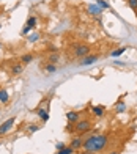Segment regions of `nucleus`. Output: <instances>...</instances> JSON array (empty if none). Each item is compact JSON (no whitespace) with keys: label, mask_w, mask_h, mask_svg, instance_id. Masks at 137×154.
<instances>
[{"label":"nucleus","mask_w":137,"mask_h":154,"mask_svg":"<svg viewBox=\"0 0 137 154\" xmlns=\"http://www.w3.org/2000/svg\"><path fill=\"white\" fill-rule=\"evenodd\" d=\"M107 145H109V135L93 134V135H88V138H84V142H82V149H84V152L99 154L107 148Z\"/></svg>","instance_id":"f257e3e1"},{"label":"nucleus","mask_w":137,"mask_h":154,"mask_svg":"<svg viewBox=\"0 0 137 154\" xmlns=\"http://www.w3.org/2000/svg\"><path fill=\"white\" fill-rule=\"evenodd\" d=\"M90 52H92V47L88 44H84V43L76 44L74 49H73V55L76 58H84V57H87V55H90Z\"/></svg>","instance_id":"f03ea898"},{"label":"nucleus","mask_w":137,"mask_h":154,"mask_svg":"<svg viewBox=\"0 0 137 154\" xmlns=\"http://www.w3.org/2000/svg\"><path fill=\"white\" fill-rule=\"evenodd\" d=\"M93 128V123L90 120H79L76 123V132H79V134H85V132L92 131Z\"/></svg>","instance_id":"7ed1b4c3"},{"label":"nucleus","mask_w":137,"mask_h":154,"mask_svg":"<svg viewBox=\"0 0 137 154\" xmlns=\"http://www.w3.org/2000/svg\"><path fill=\"white\" fill-rule=\"evenodd\" d=\"M14 123H16V116H13V118H10V120L3 121L2 124H0V135H5L6 132L14 126Z\"/></svg>","instance_id":"20e7f679"},{"label":"nucleus","mask_w":137,"mask_h":154,"mask_svg":"<svg viewBox=\"0 0 137 154\" xmlns=\"http://www.w3.org/2000/svg\"><path fill=\"white\" fill-rule=\"evenodd\" d=\"M98 60H99L98 55H87V57L80 58L79 66H88V65H93V63H96Z\"/></svg>","instance_id":"39448f33"},{"label":"nucleus","mask_w":137,"mask_h":154,"mask_svg":"<svg viewBox=\"0 0 137 154\" xmlns=\"http://www.w3.org/2000/svg\"><path fill=\"white\" fill-rule=\"evenodd\" d=\"M66 120H68V123H73V124H76L79 120H80V113L79 112H76V110H70V112H66Z\"/></svg>","instance_id":"423d86ee"},{"label":"nucleus","mask_w":137,"mask_h":154,"mask_svg":"<svg viewBox=\"0 0 137 154\" xmlns=\"http://www.w3.org/2000/svg\"><path fill=\"white\" fill-rule=\"evenodd\" d=\"M82 142H84V138L76 135V137H73L71 138V142H70V146L74 149V151H77V149H82Z\"/></svg>","instance_id":"0eeeda50"},{"label":"nucleus","mask_w":137,"mask_h":154,"mask_svg":"<svg viewBox=\"0 0 137 154\" xmlns=\"http://www.w3.org/2000/svg\"><path fill=\"white\" fill-rule=\"evenodd\" d=\"M36 112H38V116L41 118V121L43 123H47L49 121V112H47V109H36Z\"/></svg>","instance_id":"6e6552de"},{"label":"nucleus","mask_w":137,"mask_h":154,"mask_svg":"<svg viewBox=\"0 0 137 154\" xmlns=\"http://www.w3.org/2000/svg\"><path fill=\"white\" fill-rule=\"evenodd\" d=\"M92 113H93V116H96V118H102L104 113H106V110H104V107H101V106H95L92 109Z\"/></svg>","instance_id":"1a4fd4ad"},{"label":"nucleus","mask_w":137,"mask_h":154,"mask_svg":"<svg viewBox=\"0 0 137 154\" xmlns=\"http://www.w3.org/2000/svg\"><path fill=\"white\" fill-rule=\"evenodd\" d=\"M8 101H10L8 91H6L5 88H0V102H2V104H8Z\"/></svg>","instance_id":"9d476101"},{"label":"nucleus","mask_w":137,"mask_h":154,"mask_svg":"<svg viewBox=\"0 0 137 154\" xmlns=\"http://www.w3.org/2000/svg\"><path fill=\"white\" fill-rule=\"evenodd\" d=\"M88 11H90L93 16H99V14H102V10L98 8V5H88Z\"/></svg>","instance_id":"9b49d317"},{"label":"nucleus","mask_w":137,"mask_h":154,"mask_svg":"<svg viewBox=\"0 0 137 154\" xmlns=\"http://www.w3.org/2000/svg\"><path fill=\"white\" fill-rule=\"evenodd\" d=\"M22 71H24V65H22V63H16V65L11 66V72L13 74H20Z\"/></svg>","instance_id":"f8f14e48"},{"label":"nucleus","mask_w":137,"mask_h":154,"mask_svg":"<svg viewBox=\"0 0 137 154\" xmlns=\"http://www.w3.org/2000/svg\"><path fill=\"white\" fill-rule=\"evenodd\" d=\"M32 61H33L32 54H27V55H22V57H20V63H22V65H29V63H32Z\"/></svg>","instance_id":"ddd939ff"},{"label":"nucleus","mask_w":137,"mask_h":154,"mask_svg":"<svg viewBox=\"0 0 137 154\" xmlns=\"http://www.w3.org/2000/svg\"><path fill=\"white\" fill-rule=\"evenodd\" d=\"M96 5H98L99 10H109L111 8V5H109L106 0H96Z\"/></svg>","instance_id":"4468645a"},{"label":"nucleus","mask_w":137,"mask_h":154,"mask_svg":"<svg viewBox=\"0 0 137 154\" xmlns=\"http://www.w3.org/2000/svg\"><path fill=\"white\" fill-rule=\"evenodd\" d=\"M123 52H126V47H120V49H115V51L111 52V57H120Z\"/></svg>","instance_id":"2eb2a0df"},{"label":"nucleus","mask_w":137,"mask_h":154,"mask_svg":"<svg viewBox=\"0 0 137 154\" xmlns=\"http://www.w3.org/2000/svg\"><path fill=\"white\" fill-rule=\"evenodd\" d=\"M41 129V126H38V124H29L27 126V131L30 132V134H35V132H38Z\"/></svg>","instance_id":"dca6fc26"},{"label":"nucleus","mask_w":137,"mask_h":154,"mask_svg":"<svg viewBox=\"0 0 137 154\" xmlns=\"http://www.w3.org/2000/svg\"><path fill=\"white\" fill-rule=\"evenodd\" d=\"M73 152H74V149L71 148V146H65V148L57 151V154H73Z\"/></svg>","instance_id":"f3484780"},{"label":"nucleus","mask_w":137,"mask_h":154,"mask_svg":"<svg viewBox=\"0 0 137 154\" xmlns=\"http://www.w3.org/2000/svg\"><path fill=\"white\" fill-rule=\"evenodd\" d=\"M36 24H38V20H36V17H29V20H27V27H30V29H35L36 27Z\"/></svg>","instance_id":"a211bd4d"},{"label":"nucleus","mask_w":137,"mask_h":154,"mask_svg":"<svg viewBox=\"0 0 137 154\" xmlns=\"http://www.w3.org/2000/svg\"><path fill=\"white\" fill-rule=\"evenodd\" d=\"M58 54H52V55H49V63H52V65H55V63L58 61Z\"/></svg>","instance_id":"6ab92c4d"},{"label":"nucleus","mask_w":137,"mask_h":154,"mask_svg":"<svg viewBox=\"0 0 137 154\" xmlns=\"http://www.w3.org/2000/svg\"><path fill=\"white\" fill-rule=\"evenodd\" d=\"M66 132H70V134H73V132H76V124L68 123V124H66Z\"/></svg>","instance_id":"aec40b11"},{"label":"nucleus","mask_w":137,"mask_h":154,"mask_svg":"<svg viewBox=\"0 0 137 154\" xmlns=\"http://www.w3.org/2000/svg\"><path fill=\"white\" fill-rule=\"evenodd\" d=\"M128 6H129L131 10L137 11V0H128Z\"/></svg>","instance_id":"412c9836"},{"label":"nucleus","mask_w":137,"mask_h":154,"mask_svg":"<svg viewBox=\"0 0 137 154\" xmlns=\"http://www.w3.org/2000/svg\"><path fill=\"white\" fill-rule=\"evenodd\" d=\"M46 71L47 72H55L57 71V66L52 65V63H49V65H46Z\"/></svg>","instance_id":"4be33fe9"},{"label":"nucleus","mask_w":137,"mask_h":154,"mask_svg":"<svg viewBox=\"0 0 137 154\" xmlns=\"http://www.w3.org/2000/svg\"><path fill=\"white\" fill-rule=\"evenodd\" d=\"M38 39H39V33H33V35H30V36H29L30 43H36Z\"/></svg>","instance_id":"5701e85b"},{"label":"nucleus","mask_w":137,"mask_h":154,"mask_svg":"<svg viewBox=\"0 0 137 154\" xmlns=\"http://www.w3.org/2000/svg\"><path fill=\"white\" fill-rule=\"evenodd\" d=\"M125 110H126L125 102H118V106H117V112H118V113H121V112H125Z\"/></svg>","instance_id":"b1692460"},{"label":"nucleus","mask_w":137,"mask_h":154,"mask_svg":"<svg viewBox=\"0 0 137 154\" xmlns=\"http://www.w3.org/2000/svg\"><path fill=\"white\" fill-rule=\"evenodd\" d=\"M32 29H30V27H24V29H22V32H20V35H24V36H25V35H29V32H30Z\"/></svg>","instance_id":"393cba45"},{"label":"nucleus","mask_w":137,"mask_h":154,"mask_svg":"<svg viewBox=\"0 0 137 154\" xmlns=\"http://www.w3.org/2000/svg\"><path fill=\"white\" fill-rule=\"evenodd\" d=\"M65 146H66L65 143H61V142H58V143L55 145V148H57V151H58V149H61V148H65Z\"/></svg>","instance_id":"a878e982"},{"label":"nucleus","mask_w":137,"mask_h":154,"mask_svg":"<svg viewBox=\"0 0 137 154\" xmlns=\"http://www.w3.org/2000/svg\"><path fill=\"white\" fill-rule=\"evenodd\" d=\"M109 154H118L117 151H112V152H109Z\"/></svg>","instance_id":"bb28decb"},{"label":"nucleus","mask_w":137,"mask_h":154,"mask_svg":"<svg viewBox=\"0 0 137 154\" xmlns=\"http://www.w3.org/2000/svg\"><path fill=\"white\" fill-rule=\"evenodd\" d=\"M0 145H2V143H0Z\"/></svg>","instance_id":"cd10ccee"},{"label":"nucleus","mask_w":137,"mask_h":154,"mask_svg":"<svg viewBox=\"0 0 137 154\" xmlns=\"http://www.w3.org/2000/svg\"><path fill=\"white\" fill-rule=\"evenodd\" d=\"M135 13H137V11H135Z\"/></svg>","instance_id":"c85d7f7f"}]
</instances>
